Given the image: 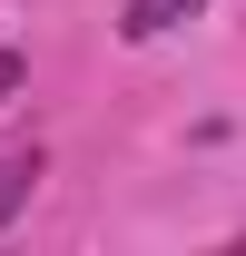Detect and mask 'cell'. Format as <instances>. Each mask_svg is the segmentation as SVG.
I'll return each mask as SVG.
<instances>
[{"label": "cell", "mask_w": 246, "mask_h": 256, "mask_svg": "<svg viewBox=\"0 0 246 256\" xmlns=\"http://www.w3.org/2000/svg\"><path fill=\"white\" fill-rule=\"evenodd\" d=\"M197 10H207V0H128V10H118V40H168L178 20H197Z\"/></svg>", "instance_id": "1"}, {"label": "cell", "mask_w": 246, "mask_h": 256, "mask_svg": "<svg viewBox=\"0 0 246 256\" xmlns=\"http://www.w3.org/2000/svg\"><path fill=\"white\" fill-rule=\"evenodd\" d=\"M30 188H40V148H10V158H0V226L30 207Z\"/></svg>", "instance_id": "2"}, {"label": "cell", "mask_w": 246, "mask_h": 256, "mask_svg": "<svg viewBox=\"0 0 246 256\" xmlns=\"http://www.w3.org/2000/svg\"><path fill=\"white\" fill-rule=\"evenodd\" d=\"M20 79H30V69H20V50H0V98L20 89Z\"/></svg>", "instance_id": "3"}]
</instances>
